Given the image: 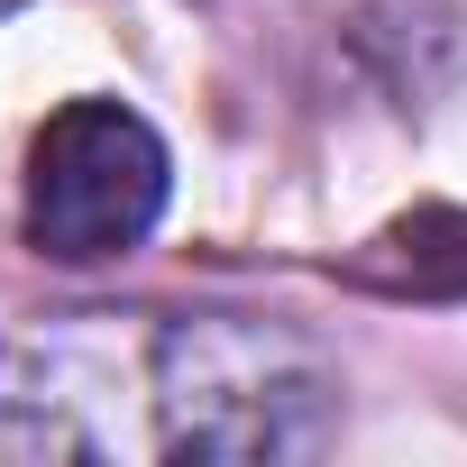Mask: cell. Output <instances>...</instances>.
<instances>
[{"mask_svg": "<svg viewBox=\"0 0 467 467\" xmlns=\"http://www.w3.org/2000/svg\"><path fill=\"white\" fill-rule=\"evenodd\" d=\"M348 421L339 358L266 312H156V458L294 467Z\"/></svg>", "mask_w": 467, "mask_h": 467, "instance_id": "obj_1", "label": "cell"}, {"mask_svg": "<svg viewBox=\"0 0 467 467\" xmlns=\"http://www.w3.org/2000/svg\"><path fill=\"white\" fill-rule=\"evenodd\" d=\"M0 458H156V312H47L0 330Z\"/></svg>", "mask_w": 467, "mask_h": 467, "instance_id": "obj_2", "label": "cell"}, {"mask_svg": "<svg viewBox=\"0 0 467 467\" xmlns=\"http://www.w3.org/2000/svg\"><path fill=\"white\" fill-rule=\"evenodd\" d=\"M174 156L129 101H65L28 138V192L19 229L56 266H110L165 220Z\"/></svg>", "mask_w": 467, "mask_h": 467, "instance_id": "obj_3", "label": "cell"}, {"mask_svg": "<svg viewBox=\"0 0 467 467\" xmlns=\"http://www.w3.org/2000/svg\"><path fill=\"white\" fill-rule=\"evenodd\" d=\"M348 275L376 285V294L458 303V294H467V211H458V202H421V211H403L394 229H376V239L348 257Z\"/></svg>", "mask_w": 467, "mask_h": 467, "instance_id": "obj_4", "label": "cell"}, {"mask_svg": "<svg viewBox=\"0 0 467 467\" xmlns=\"http://www.w3.org/2000/svg\"><path fill=\"white\" fill-rule=\"evenodd\" d=\"M10 10H19V0H0V19H10Z\"/></svg>", "mask_w": 467, "mask_h": 467, "instance_id": "obj_5", "label": "cell"}]
</instances>
